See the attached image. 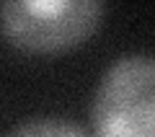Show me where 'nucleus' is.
Returning <instances> with one entry per match:
<instances>
[{
  "label": "nucleus",
  "mask_w": 155,
  "mask_h": 137,
  "mask_svg": "<svg viewBox=\"0 0 155 137\" xmlns=\"http://www.w3.org/2000/svg\"><path fill=\"white\" fill-rule=\"evenodd\" d=\"M96 137H155V55L114 60L91 101Z\"/></svg>",
  "instance_id": "1"
},
{
  "label": "nucleus",
  "mask_w": 155,
  "mask_h": 137,
  "mask_svg": "<svg viewBox=\"0 0 155 137\" xmlns=\"http://www.w3.org/2000/svg\"><path fill=\"white\" fill-rule=\"evenodd\" d=\"M8 137H88V135L62 116H34V119L21 122Z\"/></svg>",
  "instance_id": "3"
},
{
  "label": "nucleus",
  "mask_w": 155,
  "mask_h": 137,
  "mask_svg": "<svg viewBox=\"0 0 155 137\" xmlns=\"http://www.w3.org/2000/svg\"><path fill=\"white\" fill-rule=\"evenodd\" d=\"M3 28L11 42L28 52H60L96 31L104 16L98 0H5Z\"/></svg>",
  "instance_id": "2"
}]
</instances>
